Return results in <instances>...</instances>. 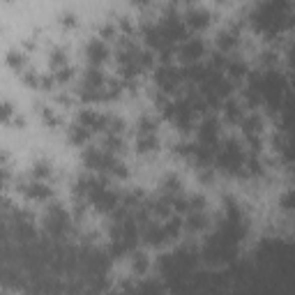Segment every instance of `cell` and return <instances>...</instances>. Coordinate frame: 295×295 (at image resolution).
I'll list each match as a JSON object with an SVG mask.
<instances>
[{
    "label": "cell",
    "mask_w": 295,
    "mask_h": 295,
    "mask_svg": "<svg viewBox=\"0 0 295 295\" xmlns=\"http://www.w3.org/2000/svg\"><path fill=\"white\" fill-rule=\"evenodd\" d=\"M182 74H178V69L173 67H159L157 69V85L162 88V90H173L178 81H180Z\"/></svg>",
    "instance_id": "1"
},
{
    "label": "cell",
    "mask_w": 295,
    "mask_h": 295,
    "mask_svg": "<svg viewBox=\"0 0 295 295\" xmlns=\"http://www.w3.org/2000/svg\"><path fill=\"white\" fill-rule=\"evenodd\" d=\"M85 53H88V60L92 62V67H97L99 62L106 60L109 48H106V44H104L102 39H92V42L88 44V48H85Z\"/></svg>",
    "instance_id": "2"
},
{
    "label": "cell",
    "mask_w": 295,
    "mask_h": 295,
    "mask_svg": "<svg viewBox=\"0 0 295 295\" xmlns=\"http://www.w3.org/2000/svg\"><path fill=\"white\" fill-rule=\"evenodd\" d=\"M203 51H205V46H203L201 39H187V42L182 44V48H180V55H182V60L194 62V60H199L201 55H203Z\"/></svg>",
    "instance_id": "3"
},
{
    "label": "cell",
    "mask_w": 295,
    "mask_h": 295,
    "mask_svg": "<svg viewBox=\"0 0 295 295\" xmlns=\"http://www.w3.org/2000/svg\"><path fill=\"white\" fill-rule=\"evenodd\" d=\"M185 23L192 30H201V28H205V25L210 23V14L205 12V9H189L185 14Z\"/></svg>",
    "instance_id": "4"
},
{
    "label": "cell",
    "mask_w": 295,
    "mask_h": 295,
    "mask_svg": "<svg viewBox=\"0 0 295 295\" xmlns=\"http://www.w3.org/2000/svg\"><path fill=\"white\" fill-rule=\"evenodd\" d=\"M157 145H159V141H157L155 134H139V139H136V148H139V152L157 150Z\"/></svg>",
    "instance_id": "5"
},
{
    "label": "cell",
    "mask_w": 295,
    "mask_h": 295,
    "mask_svg": "<svg viewBox=\"0 0 295 295\" xmlns=\"http://www.w3.org/2000/svg\"><path fill=\"white\" fill-rule=\"evenodd\" d=\"M201 141L208 145L217 141V125H215V120H208L205 125H201Z\"/></svg>",
    "instance_id": "6"
},
{
    "label": "cell",
    "mask_w": 295,
    "mask_h": 295,
    "mask_svg": "<svg viewBox=\"0 0 295 295\" xmlns=\"http://www.w3.org/2000/svg\"><path fill=\"white\" fill-rule=\"evenodd\" d=\"M25 194L30 196V199H48L51 196V189L42 182H32V185L25 187Z\"/></svg>",
    "instance_id": "7"
},
{
    "label": "cell",
    "mask_w": 295,
    "mask_h": 295,
    "mask_svg": "<svg viewBox=\"0 0 295 295\" xmlns=\"http://www.w3.org/2000/svg\"><path fill=\"white\" fill-rule=\"evenodd\" d=\"M88 136H90V132H88L83 125H78V122L69 129V141H74V143H85Z\"/></svg>",
    "instance_id": "8"
},
{
    "label": "cell",
    "mask_w": 295,
    "mask_h": 295,
    "mask_svg": "<svg viewBox=\"0 0 295 295\" xmlns=\"http://www.w3.org/2000/svg\"><path fill=\"white\" fill-rule=\"evenodd\" d=\"M7 65L14 67V69L23 67L25 65V55L21 53V51H9V55H7Z\"/></svg>",
    "instance_id": "9"
},
{
    "label": "cell",
    "mask_w": 295,
    "mask_h": 295,
    "mask_svg": "<svg viewBox=\"0 0 295 295\" xmlns=\"http://www.w3.org/2000/svg\"><path fill=\"white\" fill-rule=\"evenodd\" d=\"M14 115V106L9 102H0V122H9Z\"/></svg>",
    "instance_id": "10"
},
{
    "label": "cell",
    "mask_w": 295,
    "mask_h": 295,
    "mask_svg": "<svg viewBox=\"0 0 295 295\" xmlns=\"http://www.w3.org/2000/svg\"><path fill=\"white\" fill-rule=\"evenodd\" d=\"M235 44H238V37H233L231 32H224V35H219V46H222L224 51H229V48H233Z\"/></svg>",
    "instance_id": "11"
},
{
    "label": "cell",
    "mask_w": 295,
    "mask_h": 295,
    "mask_svg": "<svg viewBox=\"0 0 295 295\" xmlns=\"http://www.w3.org/2000/svg\"><path fill=\"white\" fill-rule=\"evenodd\" d=\"M32 173H35V178H48V175H51V169H48L46 162H37L35 166H32Z\"/></svg>",
    "instance_id": "12"
},
{
    "label": "cell",
    "mask_w": 295,
    "mask_h": 295,
    "mask_svg": "<svg viewBox=\"0 0 295 295\" xmlns=\"http://www.w3.org/2000/svg\"><path fill=\"white\" fill-rule=\"evenodd\" d=\"M134 268H136V272H143V268H145V259L141 256V254H136V259H134Z\"/></svg>",
    "instance_id": "13"
},
{
    "label": "cell",
    "mask_w": 295,
    "mask_h": 295,
    "mask_svg": "<svg viewBox=\"0 0 295 295\" xmlns=\"http://www.w3.org/2000/svg\"><path fill=\"white\" fill-rule=\"evenodd\" d=\"M62 23H65V25H74V23H76V16H74V14H62Z\"/></svg>",
    "instance_id": "14"
},
{
    "label": "cell",
    "mask_w": 295,
    "mask_h": 295,
    "mask_svg": "<svg viewBox=\"0 0 295 295\" xmlns=\"http://www.w3.org/2000/svg\"><path fill=\"white\" fill-rule=\"evenodd\" d=\"M134 2H136V5H148L150 0H134Z\"/></svg>",
    "instance_id": "15"
}]
</instances>
